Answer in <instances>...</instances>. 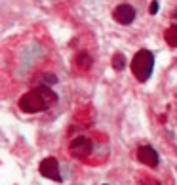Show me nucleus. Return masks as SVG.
I'll use <instances>...</instances> for the list:
<instances>
[{
	"mask_svg": "<svg viewBox=\"0 0 177 185\" xmlns=\"http://www.w3.org/2000/svg\"><path fill=\"white\" fill-rule=\"evenodd\" d=\"M55 101H57V94H55L50 86H36V88H32L29 90L27 94H23L19 97V109L23 113H31V115H35V113H42V111H46L48 107H51Z\"/></svg>",
	"mask_w": 177,
	"mask_h": 185,
	"instance_id": "1",
	"label": "nucleus"
},
{
	"mask_svg": "<svg viewBox=\"0 0 177 185\" xmlns=\"http://www.w3.org/2000/svg\"><path fill=\"white\" fill-rule=\"evenodd\" d=\"M130 67H131L134 77H135L139 82H147V80L150 78L152 71H154V56H152V52L147 50V48L139 50L135 56H134V59H131Z\"/></svg>",
	"mask_w": 177,
	"mask_h": 185,
	"instance_id": "2",
	"label": "nucleus"
},
{
	"mask_svg": "<svg viewBox=\"0 0 177 185\" xmlns=\"http://www.w3.org/2000/svg\"><path fill=\"white\" fill-rule=\"evenodd\" d=\"M93 139L88 137V136H78L74 137L71 143H69V153L74 158H80V160H88L90 155L93 153Z\"/></svg>",
	"mask_w": 177,
	"mask_h": 185,
	"instance_id": "3",
	"label": "nucleus"
},
{
	"mask_svg": "<svg viewBox=\"0 0 177 185\" xmlns=\"http://www.w3.org/2000/svg\"><path fill=\"white\" fill-rule=\"evenodd\" d=\"M40 174L44 178H48V179H51V181H57V183H61V174H59V162L55 160L53 157H48V158H44L42 162H40Z\"/></svg>",
	"mask_w": 177,
	"mask_h": 185,
	"instance_id": "4",
	"label": "nucleus"
},
{
	"mask_svg": "<svg viewBox=\"0 0 177 185\" xmlns=\"http://www.w3.org/2000/svg\"><path fill=\"white\" fill-rule=\"evenodd\" d=\"M113 17L120 25H130V23H134V19H135V8L131 4H120V6L114 8Z\"/></svg>",
	"mask_w": 177,
	"mask_h": 185,
	"instance_id": "5",
	"label": "nucleus"
},
{
	"mask_svg": "<svg viewBox=\"0 0 177 185\" xmlns=\"http://www.w3.org/2000/svg\"><path fill=\"white\" fill-rule=\"evenodd\" d=\"M137 160L145 166H150V168H156L158 162H160V157L156 153V149H152L150 145H143L137 149Z\"/></svg>",
	"mask_w": 177,
	"mask_h": 185,
	"instance_id": "6",
	"label": "nucleus"
},
{
	"mask_svg": "<svg viewBox=\"0 0 177 185\" xmlns=\"http://www.w3.org/2000/svg\"><path fill=\"white\" fill-rule=\"evenodd\" d=\"M74 71H78V73H88L92 69V65H93V59L92 56L88 52H80V53H76V57H74Z\"/></svg>",
	"mask_w": 177,
	"mask_h": 185,
	"instance_id": "7",
	"label": "nucleus"
},
{
	"mask_svg": "<svg viewBox=\"0 0 177 185\" xmlns=\"http://www.w3.org/2000/svg\"><path fill=\"white\" fill-rule=\"evenodd\" d=\"M164 40L170 48H177V23H173L171 27L166 29L164 32Z\"/></svg>",
	"mask_w": 177,
	"mask_h": 185,
	"instance_id": "8",
	"label": "nucleus"
},
{
	"mask_svg": "<svg viewBox=\"0 0 177 185\" xmlns=\"http://www.w3.org/2000/svg\"><path fill=\"white\" fill-rule=\"evenodd\" d=\"M126 65H128L126 56H124V53H120V52H116L114 56H113V69L114 71H124Z\"/></svg>",
	"mask_w": 177,
	"mask_h": 185,
	"instance_id": "9",
	"label": "nucleus"
},
{
	"mask_svg": "<svg viewBox=\"0 0 177 185\" xmlns=\"http://www.w3.org/2000/svg\"><path fill=\"white\" fill-rule=\"evenodd\" d=\"M149 14L150 15H156L158 14V0H152V4L149 6Z\"/></svg>",
	"mask_w": 177,
	"mask_h": 185,
	"instance_id": "10",
	"label": "nucleus"
},
{
	"mask_svg": "<svg viewBox=\"0 0 177 185\" xmlns=\"http://www.w3.org/2000/svg\"><path fill=\"white\" fill-rule=\"evenodd\" d=\"M44 82H48V84H55V82H57V78H55L53 74H46V77H44Z\"/></svg>",
	"mask_w": 177,
	"mask_h": 185,
	"instance_id": "11",
	"label": "nucleus"
},
{
	"mask_svg": "<svg viewBox=\"0 0 177 185\" xmlns=\"http://www.w3.org/2000/svg\"><path fill=\"white\" fill-rule=\"evenodd\" d=\"M171 17H173L175 21H177V10H175V12H173V15H171Z\"/></svg>",
	"mask_w": 177,
	"mask_h": 185,
	"instance_id": "12",
	"label": "nucleus"
}]
</instances>
